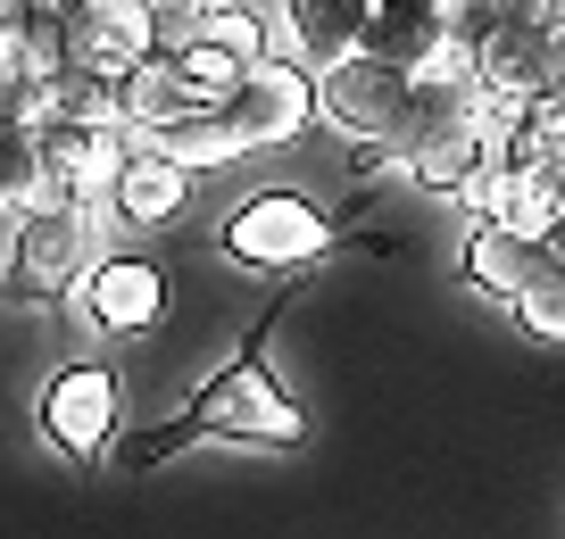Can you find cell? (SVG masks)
I'll use <instances>...</instances> for the list:
<instances>
[{
  "mask_svg": "<svg viewBox=\"0 0 565 539\" xmlns=\"http://www.w3.org/2000/svg\"><path fill=\"white\" fill-rule=\"evenodd\" d=\"M366 18H374V0H282V42L308 67H333L341 51L366 42Z\"/></svg>",
  "mask_w": 565,
  "mask_h": 539,
  "instance_id": "15",
  "label": "cell"
},
{
  "mask_svg": "<svg viewBox=\"0 0 565 539\" xmlns=\"http://www.w3.org/2000/svg\"><path fill=\"white\" fill-rule=\"evenodd\" d=\"M0 91H9V18H0Z\"/></svg>",
  "mask_w": 565,
  "mask_h": 539,
  "instance_id": "27",
  "label": "cell"
},
{
  "mask_svg": "<svg viewBox=\"0 0 565 539\" xmlns=\"http://www.w3.org/2000/svg\"><path fill=\"white\" fill-rule=\"evenodd\" d=\"M75 299H84V324L100 332V341H141V332H159V315H167V274H159V258H117V249H108Z\"/></svg>",
  "mask_w": 565,
  "mask_h": 539,
  "instance_id": "10",
  "label": "cell"
},
{
  "mask_svg": "<svg viewBox=\"0 0 565 539\" xmlns=\"http://www.w3.org/2000/svg\"><path fill=\"white\" fill-rule=\"evenodd\" d=\"M548 241H557V258H565V216H557V233H548Z\"/></svg>",
  "mask_w": 565,
  "mask_h": 539,
  "instance_id": "29",
  "label": "cell"
},
{
  "mask_svg": "<svg viewBox=\"0 0 565 539\" xmlns=\"http://www.w3.org/2000/svg\"><path fill=\"white\" fill-rule=\"evenodd\" d=\"M108 216H117L125 233H175L183 216H192V166H183L167 141H141L134 133L117 183H108Z\"/></svg>",
  "mask_w": 565,
  "mask_h": 539,
  "instance_id": "9",
  "label": "cell"
},
{
  "mask_svg": "<svg viewBox=\"0 0 565 539\" xmlns=\"http://www.w3.org/2000/svg\"><path fill=\"white\" fill-rule=\"evenodd\" d=\"M192 440H258V449H300V440H308V416H300V399L266 374L258 348H242V357H233V366L216 374V382L200 390L175 423H159V432L141 440L125 465H159V456L192 449Z\"/></svg>",
  "mask_w": 565,
  "mask_h": 539,
  "instance_id": "1",
  "label": "cell"
},
{
  "mask_svg": "<svg viewBox=\"0 0 565 539\" xmlns=\"http://www.w3.org/2000/svg\"><path fill=\"white\" fill-rule=\"evenodd\" d=\"M482 216L491 225H515V233H557L565 216V174H548L541 158H515V150H491V174H482Z\"/></svg>",
  "mask_w": 565,
  "mask_h": 539,
  "instance_id": "14",
  "label": "cell"
},
{
  "mask_svg": "<svg viewBox=\"0 0 565 539\" xmlns=\"http://www.w3.org/2000/svg\"><path fill=\"white\" fill-rule=\"evenodd\" d=\"M141 141H150V133H141ZM167 150H175L183 158V166H192V174H216V166H233V158H242V133H233V125H225V108H192V117H183V125H167Z\"/></svg>",
  "mask_w": 565,
  "mask_h": 539,
  "instance_id": "18",
  "label": "cell"
},
{
  "mask_svg": "<svg viewBox=\"0 0 565 539\" xmlns=\"http://www.w3.org/2000/svg\"><path fill=\"white\" fill-rule=\"evenodd\" d=\"M34 192H42V141H34V125H25V117L0 108V216L34 208Z\"/></svg>",
  "mask_w": 565,
  "mask_h": 539,
  "instance_id": "19",
  "label": "cell"
},
{
  "mask_svg": "<svg viewBox=\"0 0 565 539\" xmlns=\"http://www.w3.org/2000/svg\"><path fill=\"white\" fill-rule=\"evenodd\" d=\"M200 34H216L225 51H242V58H266V18H258V9H242V0H209Z\"/></svg>",
  "mask_w": 565,
  "mask_h": 539,
  "instance_id": "21",
  "label": "cell"
},
{
  "mask_svg": "<svg viewBox=\"0 0 565 539\" xmlns=\"http://www.w3.org/2000/svg\"><path fill=\"white\" fill-rule=\"evenodd\" d=\"M374 9H433V18H449V0H374Z\"/></svg>",
  "mask_w": 565,
  "mask_h": 539,
  "instance_id": "25",
  "label": "cell"
},
{
  "mask_svg": "<svg viewBox=\"0 0 565 539\" xmlns=\"http://www.w3.org/2000/svg\"><path fill=\"white\" fill-rule=\"evenodd\" d=\"M42 192L34 200H92L108 208V183H117L125 150H134V125L125 117H42Z\"/></svg>",
  "mask_w": 565,
  "mask_h": 539,
  "instance_id": "6",
  "label": "cell"
},
{
  "mask_svg": "<svg viewBox=\"0 0 565 539\" xmlns=\"http://www.w3.org/2000/svg\"><path fill=\"white\" fill-rule=\"evenodd\" d=\"M548 25H557V34H565V0H548Z\"/></svg>",
  "mask_w": 565,
  "mask_h": 539,
  "instance_id": "28",
  "label": "cell"
},
{
  "mask_svg": "<svg viewBox=\"0 0 565 539\" xmlns=\"http://www.w3.org/2000/svg\"><path fill=\"white\" fill-rule=\"evenodd\" d=\"M34 9H42V0H0V18H9V25H18V18H34Z\"/></svg>",
  "mask_w": 565,
  "mask_h": 539,
  "instance_id": "26",
  "label": "cell"
},
{
  "mask_svg": "<svg viewBox=\"0 0 565 539\" xmlns=\"http://www.w3.org/2000/svg\"><path fill=\"white\" fill-rule=\"evenodd\" d=\"M557 241H548V233H515V225H491V216H482L475 225V241H466V282H475V291H491V299H524L532 282L541 274H557Z\"/></svg>",
  "mask_w": 565,
  "mask_h": 539,
  "instance_id": "13",
  "label": "cell"
},
{
  "mask_svg": "<svg viewBox=\"0 0 565 539\" xmlns=\"http://www.w3.org/2000/svg\"><path fill=\"white\" fill-rule=\"evenodd\" d=\"M491 18H548V0H482Z\"/></svg>",
  "mask_w": 565,
  "mask_h": 539,
  "instance_id": "24",
  "label": "cell"
},
{
  "mask_svg": "<svg viewBox=\"0 0 565 539\" xmlns=\"http://www.w3.org/2000/svg\"><path fill=\"white\" fill-rule=\"evenodd\" d=\"M466 67H475L482 108H491V133H499L524 100L557 91V75H565V34H557L548 18H499L491 34L466 51Z\"/></svg>",
  "mask_w": 565,
  "mask_h": 539,
  "instance_id": "5",
  "label": "cell"
},
{
  "mask_svg": "<svg viewBox=\"0 0 565 539\" xmlns=\"http://www.w3.org/2000/svg\"><path fill=\"white\" fill-rule=\"evenodd\" d=\"M358 51H374V58H391V67L424 75V67H441L458 42H449V18H433V9H374Z\"/></svg>",
  "mask_w": 565,
  "mask_h": 539,
  "instance_id": "16",
  "label": "cell"
},
{
  "mask_svg": "<svg viewBox=\"0 0 565 539\" xmlns=\"http://www.w3.org/2000/svg\"><path fill=\"white\" fill-rule=\"evenodd\" d=\"M192 108H209V91L183 75V51H175V42H150V51L117 75V117L134 125V133H150V141H159L167 125H183Z\"/></svg>",
  "mask_w": 565,
  "mask_h": 539,
  "instance_id": "12",
  "label": "cell"
},
{
  "mask_svg": "<svg viewBox=\"0 0 565 539\" xmlns=\"http://www.w3.org/2000/svg\"><path fill=\"white\" fill-rule=\"evenodd\" d=\"M175 51H183V75H192V84H200V91H209V100H225V91H233V84H242V75H249V67H258V58H242V51H225V42H216V34H183V42H175Z\"/></svg>",
  "mask_w": 565,
  "mask_h": 539,
  "instance_id": "20",
  "label": "cell"
},
{
  "mask_svg": "<svg viewBox=\"0 0 565 539\" xmlns=\"http://www.w3.org/2000/svg\"><path fill=\"white\" fill-rule=\"evenodd\" d=\"M557 91H565V75H557Z\"/></svg>",
  "mask_w": 565,
  "mask_h": 539,
  "instance_id": "30",
  "label": "cell"
},
{
  "mask_svg": "<svg viewBox=\"0 0 565 539\" xmlns=\"http://www.w3.org/2000/svg\"><path fill=\"white\" fill-rule=\"evenodd\" d=\"M407 100H416V75L374 58V51H341L333 67H317V117L341 141H358V150H383V158L399 150Z\"/></svg>",
  "mask_w": 565,
  "mask_h": 539,
  "instance_id": "3",
  "label": "cell"
},
{
  "mask_svg": "<svg viewBox=\"0 0 565 539\" xmlns=\"http://www.w3.org/2000/svg\"><path fill=\"white\" fill-rule=\"evenodd\" d=\"M108 233H117V216L92 208V200H34V208H18L0 291L18 299V308H58V299H75L84 274L108 258Z\"/></svg>",
  "mask_w": 565,
  "mask_h": 539,
  "instance_id": "2",
  "label": "cell"
},
{
  "mask_svg": "<svg viewBox=\"0 0 565 539\" xmlns=\"http://www.w3.org/2000/svg\"><path fill=\"white\" fill-rule=\"evenodd\" d=\"M150 18H159V42H183V34H200L209 0H150Z\"/></svg>",
  "mask_w": 565,
  "mask_h": 539,
  "instance_id": "23",
  "label": "cell"
},
{
  "mask_svg": "<svg viewBox=\"0 0 565 539\" xmlns=\"http://www.w3.org/2000/svg\"><path fill=\"white\" fill-rule=\"evenodd\" d=\"M216 249H225L233 266H249V274H291V266L333 249V216H324L317 200H300V192H249L242 208L216 225Z\"/></svg>",
  "mask_w": 565,
  "mask_h": 539,
  "instance_id": "4",
  "label": "cell"
},
{
  "mask_svg": "<svg viewBox=\"0 0 565 539\" xmlns=\"http://www.w3.org/2000/svg\"><path fill=\"white\" fill-rule=\"evenodd\" d=\"M216 108H225V125L242 133V158L249 150H275V141H291L308 117H317V67H308V58H275V51H266Z\"/></svg>",
  "mask_w": 565,
  "mask_h": 539,
  "instance_id": "8",
  "label": "cell"
},
{
  "mask_svg": "<svg viewBox=\"0 0 565 539\" xmlns=\"http://www.w3.org/2000/svg\"><path fill=\"white\" fill-rule=\"evenodd\" d=\"M51 9H58V34H67V58L108 67V75H125L150 42H159L150 0H51Z\"/></svg>",
  "mask_w": 565,
  "mask_h": 539,
  "instance_id": "11",
  "label": "cell"
},
{
  "mask_svg": "<svg viewBox=\"0 0 565 539\" xmlns=\"http://www.w3.org/2000/svg\"><path fill=\"white\" fill-rule=\"evenodd\" d=\"M515 324H524L532 341H565V266H557V274H541L524 299H515Z\"/></svg>",
  "mask_w": 565,
  "mask_h": 539,
  "instance_id": "22",
  "label": "cell"
},
{
  "mask_svg": "<svg viewBox=\"0 0 565 539\" xmlns=\"http://www.w3.org/2000/svg\"><path fill=\"white\" fill-rule=\"evenodd\" d=\"M34 423H42V440H51L58 456H75V465L108 456V440H117V423H125V390H117V374L92 366V357L58 366L51 382H42V399H34Z\"/></svg>",
  "mask_w": 565,
  "mask_h": 539,
  "instance_id": "7",
  "label": "cell"
},
{
  "mask_svg": "<svg viewBox=\"0 0 565 539\" xmlns=\"http://www.w3.org/2000/svg\"><path fill=\"white\" fill-rule=\"evenodd\" d=\"M499 150L515 158H541L548 174H565V91H541V100H524L508 125H499Z\"/></svg>",
  "mask_w": 565,
  "mask_h": 539,
  "instance_id": "17",
  "label": "cell"
}]
</instances>
